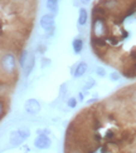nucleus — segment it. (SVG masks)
<instances>
[{"instance_id":"obj_7","label":"nucleus","mask_w":136,"mask_h":153,"mask_svg":"<svg viewBox=\"0 0 136 153\" xmlns=\"http://www.w3.org/2000/svg\"><path fill=\"white\" fill-rule=\"evenodd\" d=\"M98 4L102 5L108 13H112L116 10V8H117L119 0H100Z\"/></svg>"},{"instance_id":"obj_8","label":"nucleus","mask_w":136,"mask_h":153,"mask_svg":"<svg viewBox=\"0 0 136 153\" xmlns=\"http://www.w3.org/2000/svg\"><path fill=\"white\" fill-rule=\"evenodd\" d=\"M108 15V11L103 8L102 5H100L98 3H97V5H95L93 8H92V16L96 18V16H98V18H107Z\"/></svg>"},{"instance_id":"obj_6","label":"nucleus","mask_w":136,"mask_h":153,"mask_svg":"<svg viewBox=\"0 0 136 153\" xmlns=\"http://www.w3.org/2000/svg\"><path fill=\"white\" fill-rule=\"evenodd\" d=\"M34 146L38 149H48L52 146V142L47 136H38L34 141Z\"/></svg>"},{"instance_id":"obj_2","label":"nucleus","mask_w":136,"mask_h":153,"mask_svg":"<svg viewBox=\"0 0 136 153\" xmlns=\"http://www.w3.org/2000/svg\"><path fill=\"white\" fill-rule=\"evenodd\" d=\"M110 35L108 33V25L105 18L96 16L92 19V36L96 38H106Z\"/></svg>"},{"instance_id":"obj_3","label":"nucleus","mask_w":136,"mask_h":153,"mask_svg":"<svg viewBox=\"0 0 136 153\" xmlns=\"http://www.w3.org/2000/svg\"><path fill=\"white\" fill-rule=\"evenodd\" d=\"M29 136H30L29 129H19V131L11 132L10 144L13 146V147H18V146H20L27 138H29Z\"/></svg>"},{"instance_id":"obj_11","label":"nucleus","mask_w":136,"mask_h":153,"mask_svg":"<svg viewBox=\"0 0 136 153\" xmlns=\"http://www.w3.org/2000/svg\"><path fill=\"white\" fill-rule=\"evenodd\" d=\"M72 48H73L76 54H80L82 52V49H83V42H82V39H80V38H76V39H73Z\"/></svg>"},{"instance_id":"obj_20","label":"nucleus","mask_w":136,"mask_h":153,"mask_svg":"<svg viewBox=\"0 0 136 153\" xmlns=\"http://www.w3.org/2000/svg\"><path fill=\"white\" fill-rule=\"evenodd\" d=\"M42 62H43V67H45V64H47V65H48V64H49V63H50V60H49V59H45V58H44V59H43Z\"/></svg>"},{"instance_id":"obj_16","label":"nucleus","mask_w":136,"mask_h":153,"mask_svg":"<svg viewBox=\"0 0 136 153\" xmlns=\"http://www.w3.org/2000/svg\"><path fill=\"white\" fill-rule=\"evenodd\" d=\"M67 105H68L69 108H76V105H77V99H76V98H69L68 102H67Z\"/></svg>"},{"instance_id":"obj_18","label":"nucleus","mask_w":136,"mask_h":153,"mask_svg":"<svg viewBox=\"0 0 136 153\" xmlns=\"http://www.w3.org/2000/svg\"><path fill=\"white\" fill-rule=\"evenodd\" d=\"M96 73H97V75H100V76H105L106 75V71L103 68H101V67L96 68Z\"/></svg>"},{"instance_id":"obj_17","label":"nucleus","mask_w":136,"mask_h":153,"mask_svg":"<svg viewBox=\"0 0 136 153\" xmlns=\"http://www.w3.org/2000/svg\"><path fill=\"white\" fill-rule=\"evenodd\" d=\"M0 105H2V119H4L5 114H6V111H5V99L2 98V103H0Z\"/></svg>"},{"instance_id":"obj_4","label":"nucleus","mask_w":136,"mask_h":153,"mask_svg":"<svg viewBox=\"0 0 136 153\" xmlns=\"http://www.w3.org/2000/svg\"><path fill=\"white\" fill-rule=\"evenodd\" d=\"M41 27L47 30L50 31V34L53 33L54 30V15L53 14H45L41 18Z\"/></svg>"},{"instance_id":"obj_1","label":"nucleus","mask_w":136,"mask_h":153,"mask_svg":"<svg viewBox=\"0 0 136 153\" xmlns=\"http://www.w3.org/2000/svg\"><path fill=\"white\" fill-rule=\"evenodd\" d=\"M2 73L3 76L6 75V78H11L15 80L18 78L17 71V56L13 53H4L2 56Z\"/></svg>"},{"instance_id":"obj_19","label":"nucleus","mask_w":136,"mask_h":153,"mask_svg":"<svg viewBox=\"0 0 136 153\" xmlns=\"http://www.w3.org/2000/svg\"><path fill=\"white\" fill-rule=\"evenodd\" d=\"M110 78H111V80H113V82H116V80H119V74L117 73H111V76H110Z\"/></svg>"},{"instance_id":"obj_22","label":"nucleus","mask_w":136,"mask_h":153,"mask_svg":"<svg viewBox=\"0 0 136 153\" xmlns=\"http://www.w3.org/2000/svg\"><path fill=\"white\" fill-rule=\"evenodd\" d=\"M124 153H136L135 151H127V152H124Z\"/></svg>"},{"instance_id":"obj_13","label":"nucleus","mask_w":136,"mask_h":153,"mask_svg":"<svg viewBox=\"0 0 136 153\" xmlns=\"http://www.w3.org/2000/svg\"><path fill=\"white\" fill-rule=\"evenodd\" d=\"M87 19H88L87 10L85 8H81L80 9V15H78V23H80V25H85L87 23Z\"/></svg>"},{"instance_id":"obj_15","label":"nucleus","mask_w":136,"mask_h":153,"mask_svg":"<svg viewBox=\"0 0 136 153\" xmlns=\"http://www.w3.org/2000/svg\"><path fill=\"white\" fill-rule=\"evenodd\" d=\"M92 87H95V80H93L92 78H88V80L86 82V84H85V87H83V88L88 91V89H91Z\"/></svg>"},{"instance_id":"obj_5","label":"nucleus","mask_w":136,"mask_h":153,"mask_svg":"<svg viewBox=\"0 0 136 153\" xmlns=\"http://www.w3.org/2000/svg\"><path fill=\"white\" fill-rule=\"evenodd\" d=\"M24 109L27 113L29 114H37V113H39L41 111V103L38 102L37 99H28L27 102H25V104H24Z\"/></svg>"},{"instance_id":"obj_10","label":"nucleus","mask_w":136,"mask_h":153,"mask_svg":"<svg viewBox=\"0 0 136 153\" xmlns=\"http://www.w3.org/2000/svg\"><path fill=\"white\" fill-rule=\"evenodd\" d=\"M34 63H35V56L32 54V55H29V58H28V60H27V65L24 67V73H25V75H29V73L32 72V69H33V67H34Z\"/></svg>"},{"instance_id":"obj_21","label":"nucleus","mask_w":136,"mask_h":153,"mask_svg":"<svg viewBox=\"0 0 136 153\" xmlns=\"http://www.w3.org/2000/svg\"><path fill=\"white\" fill-rule=\"evenodd\" d=\"M89 1H91V0H81V3H82V4H88Z\"/></svg>"},{"instance_id":"obj_12","label":"nucleus","mask_w":136,"mask_h":153,"mask_svg":"<svg viewBox=\"0 0 136 153\" xmlns=\"http://www.w3.org/2000/svg\"><path fill=\"white\" fill-rule=\"evenodd\" d=\"M47 8L53 15L58 13V0H47Z\"/></svg>"},{"instance_id":"obj_9","label":"nucleus","mask_w":136,"mask_h":153,"mask_svg":"<svg viewBox=\"0 0 136 153\" xmlns=\"http://www.w3.org/2000/svg\"><path fill=\"white\" fill-rule=\"evenodd\" d=\"M86 72H87V64H86V63H83V62H81L80 64L76 67L74 73H73V76H76V78H80V76L85 75Z\"/></svg>"},{"instance_id":"obj_14","label":"nucleus","mask_w":136,"mask_h":153,"mask_svg":"<svg viewBox=\"0 0 136 153\" xmlns=\"http://www.w3.org/2000/svg\"><path fill=\"white\" fill-rule=\"evenodd\" d=\"M28 58H29V53L25 52V50H24V52H22L20 58H19V64H20V67H24L25 65V63H27Z\"/></svg>"}]
</instances>
